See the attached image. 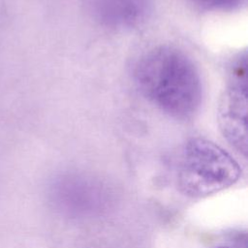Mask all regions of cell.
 <instances>
[{"label": "cell", "instance_id": "cell-1", "mask_svg": "<svg viewBox=\"0 0 248 248\" xmlns=\"http://www.w3.org/2000/svg\"><path fill=\"white\" fill-rule=\"evenodd\" d=\"M134 79L150 103L175 119H189L201 107L200 73L192 59L175 46H159L143 53L135 65Z\"/></svg>", "mask_w": 248, "mask_h": 248}, {"label": "cell", "instance_id": "cell-2", "mask_svg": "<svg viewBox=\"0 0 248 248\" xmlns=\"http://www.w3.org/2000/svg\"><path fill=\"white\" fill-rule=\"evenodd\" d=\"M237 162L222 147L203 139L188 140L178 157L176 184L190 198H204L233 185L240 177Z\"/></svg>", "mask_w": 248, "mask_h": 248}, {"label": "cell", "instance_id": "cell-3", "mask_svg": "<svg viewBox=\"0 0 248 248\" xmlns=\"http://www.w3.org/2000/svg\"><path fill=\"white\" fill-rule=\"evenodd\" d=\"M241 67L237 64L234 71L232 85L226 95L224 108L221 112L222 130L228 140L244 156L247 151L246 141V74H240Z\"/></svg>", "mask_w": 248, "mask_h": 248}, {"label": "cell", "instance_id": "cell-4", "mask_svg": "<svg viewBox=\"0 0 248 248\" xmlns=\"http://www.w3.org/2000/svg\"><path fill=\"white\" fill-rule=\"evenodd\" d=\"M90 12L101 25L130 29L143 23L150 12V0H89Z\"/></svg>", "mask_w": 248, "mask_h": 248}, {"label": "cell", "instance_id": "cell-5", "mask_svg": "<svg viewBox=\"0 0 248 248\" xmlns=\"http://www.w3.org/2000/svg\"><path fill=\"white\" fill-rule=\"evenodd\" d=\"M194 6L204 11H232L243 4L244 0H189Z\"/></svg>", "mask_w": 248, "mask_h": 248}, {"label": "cell", "instance_id": "cell-6", "mask_svg": "<svg viewBox=\"0 0 248 248\" xmlns=\"http://www.w3.org/2000/svg\"><path fill=\"white\" fill-rule=\"evenodd\" d=\"M217 248H241L240 246H232V245H226V246H220Z\"/></svg>", "mask_w": 248, "mask_h": 248}]
</instances>
